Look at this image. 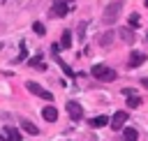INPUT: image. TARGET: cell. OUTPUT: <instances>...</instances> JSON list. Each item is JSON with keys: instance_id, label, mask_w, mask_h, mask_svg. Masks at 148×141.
Listing matches in <instances>:
<instances>
[{"instance_id": "obj_14", "label": "cell", "mask_w": 148, "mask_h": 141, "mask_svg": "<svg viewBox=\"0 0 148 141\" xmlns=\"http://www.w3.org/2000/svg\"><path fill=\"white\" fill-rule=\"evenodd\" d=\"M21 127H23V132H28V134H35V136H37V132H39V129H37V127H35L30 120H21Z\"/></svg>"}, {"instance_id": "obj_13", "label": "cell", "mask_w": 148, "mask_h": 141, "mask_svg": "<svg viewBox=\"0 0 148 141\" xmlns=\"http://www.w3.org/2000/svg\"><path fill=\"white\" fill-rule=\"evenodd\" d=\"M106 123H111L106 116H97V118H92V120H90V127H104Z\"/></svg>"}, {"instance_id": "obj_21", "label": "cell", "mask_w": 148, "mask_h": 141, "mask_svg": "<svg viewBox=\"0 0 148 141\" xmlns=\"http://www.w3.org/2000/svg\"><path fill=\"white\" fill-rule=\"evenodd\" d=\"M130 23H132V25H136V23H139V16H136V14H132V18H130Z\"/></svg>"}, {"instance_id": "obj_2", "label": "cell", "mask_w": 148, "mask_h": 141, "mask_svg": "<svg viewBox=\"0 0 148 141\" xmlns=\"http://www.w3.org/2000/svg\"><path fill=\"white\" fill-rule=\"evenodd\" d=\"M90 74L95 79H99V81H113L116 79V72L111 67H106V65H92L90 67Z\"/></svg>"}, {"instance_id": "obj_12", "label": "cell", "mask_w": 148, "mask_h": 141, "mask_svg": "<svg viewBox=\"0 0 148 141\" xmlns=\"http://www.w3.org/2000/svg\"><path fill=\"white\" fill-rule=\"evenodd\" d=\"M111 42H113V30H106V32H104V35L99 37V44H102V46L106 49V46H109Z\"/></svg>"}, {"instance_id": "obj_18", "label": "cell", "mask_w": 148, "mask_h": 141, "mask_svg": "<svg viewBox=\"0 0 148 141\" xmlns=\"http://www.w3.org/2000/svg\"><path fill=\"white\" fill-rule=\"evenodd\" d=\"M58 62H60V67H62V72H65L67 76H72V74H74V72H72V67H69L67 62H62V60H58Z\"/></svg>"}, {"instance_id": "obj_11", "label": "cell", "mask_w": 148, "mask_h": 141, "mask_svg": "<svg viewBox=\"0 0 148 141\" xmlns=\"http://www.w3.org/2000/svg\"><path fill=\"white\" fill-rule=\"evenodd\" d=\"M123 139H125V141H136V139H139V132H136L134 127H127V129L123 132Z\"/></svg>"}, {"instance_id": "obj_20", "label": "cell", "mask_w": 148, "mask_h": 141, "mask_svg": "<svg viewBox=\"0 0 148 141\" xmlns=\"http://www.w3.org/2000/svg\"><path fill=\"white\" fill-rule=\"evenodd\" d=\"M86 25H88L86 21H83V23L79 25V39H83V35H86Z\"/></svg>"}, {"instance_id": "obj_22", "label": "cell", "mask_w": 148, "mask_h": 141, "mask_svg": "<svg viewBox=\"0 0 148 141\" xmlns=\"http://www.w3.org/2000/svg\"><path fill=\"white\" fill-rule=\"evenodd\" d=\"M141 86H146V88H148V76H146V79H141Z\"/></svg>"}, {"instance_id": "obj_5", "label": "cell", "mask_w": 148, "mask_h": 141, "mask_svg": "<svg viewBox=\"0 0 148 141\" xmlns=\"http://www.w3.org/2000/svg\"><path fill=\"white\" fill-rule=\"evenodd\" d=\"M67 113H69L72 120H81V118H83V109H81V104L74 102V99L67 102Z\"/></svg>"}, {"instance_id": "obj_9", "label": "cell", "mask_w": 148, "mask_h": 141, "mask_svg": "<svg viewBox=\"0 0 148 141\" xmlns=\"http://www.w3.org/2000/svg\"><path fill=\"white\" fill-rule=\"evenodd\" d=\"M42 116H44L46 120H51V123L58 120V111H56V106H44V109H42Z\"/></svg>"}, {"instance_id": "obj_3", "label": "cell", "mask_w": 148, "mask_h": 141, "mask_svg": "<svg viewBox=\"0 0 148 141\" xmlns=\"http://www.w3.org/2000/svg\"><path fill=\"white\" fill-rule=\"evenodd\" d=\"M25 88L32 92V95H37V97H42V99H46V102H51L53 99V95L49 92V90H44L39 83H35V81H25Z\"/></svg>"}, {"instance_id": "obj_23", "label": "cell", "mask_w": 148, "mask_h": 141, "mask_svg": "<svg viewBox=\"0 0 148 141\" xmlns=\"http://www.w3.org/2000/svg\"><path fill=\"white\" fill-rule=\"evenodd\" d=\"M118 141H125V139H118Z\"/></svg>"}, {"instance_id": "obj_6", "label": "cell", "mask_w": 148, "mask_h": 141, "mask_svg": "<svg viewBox=\"0 0 148 141\" xmlns=\"http://www.w3.org/2000/svg\"><path fill=\"white\" fill-rule=\"evenodd\" d=\"M125 123H127V113L125 111H116L111 116V129H123Z\"/></svg>"}, {"instance_id": "obj_19", "label": "cell", "mask_w": 148, "mask_h": 141, "mask_svg": "<svg viewBox=\"0 0 148 141\" xmlns=\"http://www.w3.org/2000/svg\"><path fill=\"white\" fill-rule=\"evenodd\" d=\"M60 49H62V46H60L58 42H53V44H51V53H53V55H58V53H60Z\"/></svg>"}, {"instance_id": "obj_15", "label": "cell", "mask_w": 148, "mask_h": 141, "mask_svg": "<svg viewBox=\"0 0 148 141\" xmlns=\"http://www.w3.org/2000/svg\"><path fill=\"white\" fill-rule=\"evenodd\" d=\"M120 37H123L127 44H132V42H134V32H132L130 28H123V30H120Z\"/></svg>"}, {"instance_id": "obj_27", "label": "cell", "mask_w": 148, "mask_h": 141, "mask_svg": "<svg viewBox=\"0 0 148 141\" xmlns=\"http://www.w3.org/2000/svg\"><path fill=\"white\" fill-rule=\"evenodd\" d=\"M0 141H2V139H0Z\"/></svg>"}, {"instance_id": "obj_1", "label": "cell", "mask_w": 148, "mask_h": 141, "mask_svg": "<svg viewBox=\"0 0 148 141\" xmlns=\"http://www.w3.org/2000/svg\"><path fill=\"white\" fill-rule=\"evenodd\" d=\"M120 12H123V0H113V2H109V5H106L104 14H102V21H104L106 25H111V23H116V21H118Z\"/></svg>"}, {"instance_id": "obj_24", "label": "cell", "mask_w": 148, "mask_h": 141, "mask_svg": "<svg viewBox=\"0 0 148 141\" xmlns=\"http://www.w3.org/2000/svg\"><path fill=\"white\" fill-rule=\"evenodd\" d=\"M143 2H146V5H148V0H143Z\"/></svg>"}, {"instance_id": "obj_10", "label": "cell", "mask_w": 148, "mask_h": 141, "mask_svg": "<svg viewBox=\"0 0 148 141\" xmlns=\"http://www.w3.org/2000/svg\"><path fill=\"white\" fill-rule=\"evenodd\" d=\"M60 46H62V49H69V46H72V30H62Z\"/></svg>"}, {"instance_id": "obj_17", "label": "cell", "mask_w": 148, "mask_h": 141, "mask_svg": "<svg viewBox=\"0 0 148 141\" xmlns=\"http://www.w3.org/2000/svg\"><path fill=\"white\" fill-rule=\"evenodd\" d=\"M32 30H35V35H39V37H42V35H46V28H44L39 21H35V23H32Z\"/></svg>"}, {"instance_id": "obj_26", "label": "cell", "mask_w": 148, "mask_h": 141, "mask_svg": "<svg viewBox=\"0 0 148 141\" xmlns=\"http://www.w3.org/2000/svg\"><path fill=\"white\" fill-rule=\"evenodd\" d=\"M146 42H148V35H146Z\"/></svg>"}, {"instance_id": "obj_4", "label": "cell", "mask_w": 148, "mask_h": 141, "mask_svg": "<svg viewBox=\"0 0 148 141\" xmlns=\"http://www.w3.org/2000/svg\"><path fill=\"white\" fill-rule=\"evenodd\" d=\"M53 18L58 16V18H62V16H67V2L65 0H56L53 5H51V12H49Z\"/></svg>"}, {"instance_id": "obj_25", "label": "cell", "mask_w": 148, "mask_h": 141, "mask_svg": "<svg viewBox=\"0 0 148 141\" xmlns=\"http://www.w3.org/2000/svg\"><path fill=\"white\" fill-rule=\"evenodd\" d=\"M65 2H72V0H65Z\"/></svg>"}, {"instance_id": "obj_8", "label": "cell", "mask_w": 148, "mask_h": 141, "mask_svg": "<svg viewBox=\"0 0 148 141\" xmlns=\"http://www.w3.org/2000/svg\"><path fill=\"white\" fill-rule=\"evenodd\" d=\"M5 136L9 141H23V136H21V132L16 127H5Z\"/></svg>"}, {"instance_id": "obj_16", "label": "cell", "mask_w": 148, "mask_h": 141, "mask_svg": "<svg viewBox=\"0 0 148 141\" xmlns=\"http://www.w3.org/2000/svg\"><path fill=\"white\" fill-rule=\"evenodd\" d=\"M127 104H130L132 109H136V106L141 104V97H139L136 92H132V95H127Z\"/></svg>"}, {"instance_id": "obj_7", "label": "cell", "mask_w": 148, "mask_h": 141, "mask_svg": "<svg viewBox=\"0 0 148 141\" xmlns=\"http://www.w3.org/2000/svg\"><path fill=\"white\" fill-rule=\"evenodd\" d=\"M141 62H146V53H141V51H132L130 53V69H134V67H139Z\"/></svg>"}]
</instances>
